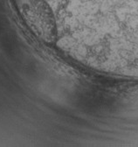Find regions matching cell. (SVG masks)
Returning <instances> with one entry per match:
<instances>
[{
  "mask_svg": "<svg viewBox=\"0 0 138 147\" xmlns=\"http://www.w3.org/2000/svg\"><path fill=\"white\" fill-rule=\"evenodd\" d=\"M28 26L42 40L51 42L57 35L55 18L45 0H17Z\"/></svg>",
  "mask_w": 138,
  "mask_h": 147,
  "instance_id": "obj_1",
  "label": "cell"
}]
</instances>
